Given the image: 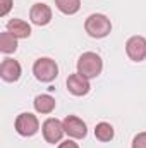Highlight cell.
<instances>
[{
  "label": "cell",
  "mask_w": 146,
  "mask_h": 148,
  "mask_svg": "<svg viewBox=\"0 0 146 148\" xmlns=\"http://www.w3.org/2000/svg\"><path fill=\"white\" fill-rule=\"evenodd\" d=\"M103 71V60L95 52H84L77 59V73L86 79H95Z\"/></svg>",
  "instance_id": "6da1fadb"
},
{
  "label": "cell",
  "mask_w": 146,
  "mask_h": 148,
  "mask_svg": "<svg viewBox=\"0 0 146 148\" xmlns=\"http://www.w3.org/2000/svg\"><path fill=\"white\" fill-rule=\"evenodd\" d=\"M84 31L88 33V36L102 40V38H107L110 35L112 23L105 14H91L84 21Z\"/></svg>",
  "instance_id": "7a4b0ae2"
},
{
  "label": "cell",
  "mask_w": 146,
  "mask_h": 148,
  "mask_svg": "<svg viewBox=\"0 0 146 148\" xmlns=\"http://www.w3.org/2000/svg\"><path fill=\"white\" fill-rule=\"evenodd\" d=\"M33 74L41 83H52L59 76V66L50 57H40L33 64Z\"/></svg>",
  "instance_id": "3957f363"
},
{
  "label": "cell",
  "mask_w": 146,
  "mask_h": 148,
  "mask_svg": "<svg viewBox=\"0 0 146 148\" xmlns=\"http://www.w3.org/2000/svg\"><path fill=\"white\" fill-rule=\"evenodd\" d=\"M14 127L17 131V134L24 136V138H29V136H35L38 131H40V121L35 114L31 112H23L16 117V122H14Z\"/></svg>",
  "instance_id": "277c9868"
},
{
  "label": "cell",
  "mask_w": 146,
  "mask_h": 148,
  "mask_svg": "<svg viewBox=\"0 0 146 148\" xmlns=\"http://www.w3.org/2000/svg\"><path fill=\"white\" fill-rule=\"evenodd\" d=\"M41 134L45 138L46 143L50 145H55V143H60L64 134H65V129H64V124L55 119V117H48L43 124H41Z\"/></svg>",
  "instance_id": "5b68a950"
},
{
  "label": "cell",
  "mask_w": 146,
  "mask_h": 148,
  "mask_svg": "<svg viewBox=\"0 0 146 148\" xmlns=\"http://www.w3.org/2000/svg\"><path fill=\"white\" fill-rule=\"evenodd\" d=\"M64 129H65V134L72 140H84L86 134H88V126L83 119H79L77 115H67L64 121Z\"/></svg>",
  "instance_id": "8992f818"
},
{
  "label": "cell",
  "mask_w": 146,
  "mask_h": 148,
  "mask_svg": "<svg viewBox=\"0 0 146 148\" xmlns=\"http://www.w3.org/2000/svg\"><path fill=\"white\" fill-rule=\"evenodd\" d=\"M126 53L132 62L146 60V38L145 36H131L126 41Z\"/></svg>",
  "instance_id": "52a82bcc"
},
{
  "label": "cell",
  "mask_w": 146,
  "mask_h": 148,
  "mask_svg": "<svg viewBox=\"0 0 146 148\" xmlns=\"http://www.w3.org/2000/svg\"><path fill=\"white\" fill-rule=\"evenodd\" d=\"M21 74H23V67H21V64L17 60H14L10 57H7V59L2 60V64H0V77L5 83H16V81H19Z\"/></svg>",
  "instance_id": "ba28073f"
},
{
  "label": "cell",
  "mask_w": 146,
  "mask_h": 148,
  "mask_svg": "<svg viewBox=\"0 0 146 148\" xmlns=\"http://www.w3.org/2000/svg\"><path fill=\"white\" fill-rule=\"evenodd\" d=\"M67 84V91L74 95V97H84L89 93L91 90V84H89V79H86L84 76H81L79 73L76 74H71L65 81Z\"/></svg>",
  "instance_id": "9c48e42d"
},
{
  "label": "cell",
  "mask_w": 146,
  "mask_h": 148,
  "mask_svg": "<svg viewBox=\"0 0 146 148\" xmlns=\"http://www.w3.org/2000/svg\"><path fill=\"white\" fill-rule=\"evenodd\" d=\"M29 19L36 26H46L52 21V9L43 2H38L29 10Z\"/></svg>",
  "instance_id": "30bf717a"
},
{
  "label": "cell",
  "mask_w": 146,
  "mask_h": 148,
  "mask_svg": "<svg viewBox=\"0 0 146 148\" xmlns=\"http://www.w3.org/2000/svg\"><path fill=\"white\" fill-rule=\"evenodd\" d=\"M7 31L12 33L17 40H24V38L31 36V26L23 19H10L7 23Z\"/></svg>",
  "instance_id": "8fae6325"
},
{
  "label": "cell",
  "mask_w": 146,
  "mask_h": 148,
  "mask_svg": "<svg viewBox=\"0 0 146 148\" xmlns=\"http://www.w3.org/2000/svg\"><path fill=\"white\" fill-rule=\"evenodd\" d=\"M33 105H35V110H36L38 114L46 115V114H52V112L55 110L57 102H55V98H53V97H50V95L43 93V95H38V97H35Z\"/></svg>",
  "instance_id": "7c38bea8"
},
{
  "label": "cell",
  "mask_w": 146,
  "mask_h": 148,
  "mask_svg": "<svg viewBox=\"0 0 146 148\" xmlns=\"http://www.w3.org/2000/svg\"><path fill=\"white\" fill-rule=\"evenodd\" d=\"M115 136V129L113 126L108 124V122H98L95 126V138L102 143H107V141H112Z\"/></svg>",
  "instance_id": "4fadbf2b"
},
{
  "label": "cell",
  "mask_w": 146,
  "mask_h": 148,
  "mask_svg": "<svg viewBox=\"0 0 146 148\" xmlns=\"http://www.w3.org/2000/svg\"><path fill=\"white\" fill-rule=\"evenodd\" d=\"M17 50V38L9 31L0 33V52L2 53H14Z\"/></svg>",
  "instance_id": "5bb4252c"
},
{
  "label": "cell",
  "mask_w": 146,
  "mask_h": 148,
  "mask_svg": "<svg viewBox=\"0 0 146 148\" xmlns=\"http://www.w3.org/2000/svg\"><path fill=\"white\" fill-rule=\"evenodd\" d=\"M55 7L65 16H74L81 9V0H55Z\"/></svg>",
  "instance_id": "9a60e30c"
},
{
  "label": "cell",
  "mask_w": 146,
  "mask_h": 148,
  "mask_svg": "<svg viewBox=\"0 0 146 148\" xmlns=\"http://www.w3.org/2000/svg\"><path fill=\"white\" fill-rule=\"evenodd\" d=\"M131 148H146V131H143V133H138V134L132 138Z\"/></svg>",
  "instance_id": "2e32d148"
},
{
  "label": "cell",
  "mask_w": 146,
  "mask_h": 148,
  "mask_svg": "<svg viewBox=\"0 0 146 148\" xmlns=\"http://www.w3.org/2000/svg\"><path fill=\"white\" fill-rule=\"evenodd\" d=\"M14 5V0H0V16L5 17Z\"/></svg>",
  "instance_id": "e0dca14e"
},
{
  "label": "cell",
  "mask_w": 146,
  "mask_h": 148,
  "mask_svg": "<svg viewBox=\"0 0 146 148\" xmlns=\"http://www.w3.org/2000/svg\"><path fill=\"white\" fill-rule=\"evenodd\" d=\"M59 148H79V145L74 141L72 138L71 140H65V141H60V145H59Z\"/></svg>",
  "instance_id": "ac0fdd59"
}]
</instances>
